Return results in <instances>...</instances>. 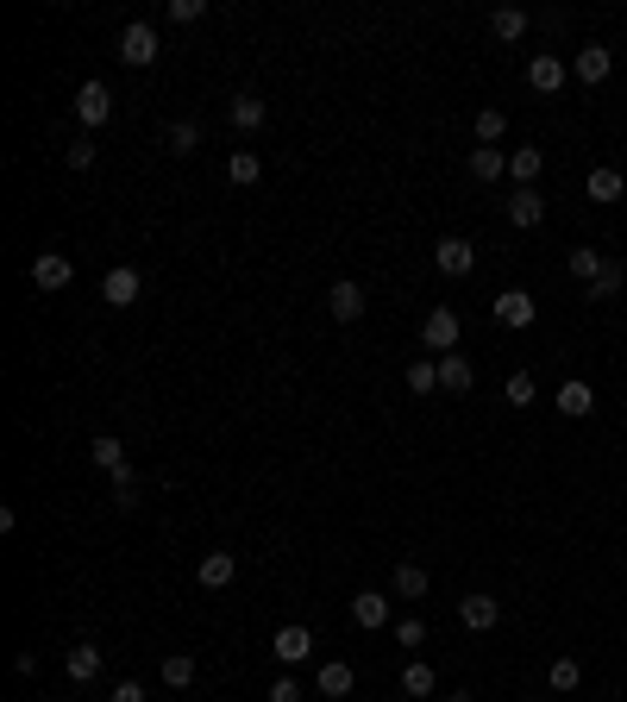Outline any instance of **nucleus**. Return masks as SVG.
Segmentation results:
<instances>
[{
	"instance_id": "f257e3e1",
	"label": "nucleus",
	"mask_w": 627,
	"mask_h": 702,
	"mask_svg": "<svg viewBox=\"0 0 627 702\" xmlns=\"http://www.w3.org/2000/svg\"><path fill=\"white\" fill-rule=\"evenodd\" d=\"M120 63L126 69H151L157 63V26L151 19H132V26L120 32Z\"/></svg>"
},
{
	"instance_id": "f03ea898",
	"label": "nucleus",
	"mask_w": 627,
	"mask_h": 702,
	"mask_svg": "<svg viewBox=\"0 0 627 702\" xmlns=\"http://www.w3.org/2000/svg\"><path fill=\"white\" fill-rule=\"evenodd\" d=\"M76 120H82L88 132L113 120V88H107V82H95V76H88V82L76 88Z\"/></svg>"
},
{
	"instance_id": "7ed1b4c3",
	"label": "nucleus",
	"mask_w": 627,
	"mask_h": 702,
	"mask_svg": "<svg viewBox=\"0 0 627 702\" xmlns=\"http://www.w3.org/2000/svg\"><path fill=\"white\" fill-rule=\"evenodd\" d=\"M571 76H577V82H584V88H596V82H609V76H615V51H609V44H584V51H577V57H571Z\"/></svg>"
},
{
	"instance_id": "20e7f679",
	"label": "nucleus",
	"mask_w": 627,
	"mask_h": 702,
	"mask_svg": "<svg viewBox=\"0 0 627 702\" xmlns=\"http://www.w3.org/2000/svg\"><path fill=\"white\" fill-rule=\"evenodd\" d=\"M458 333H464V326H458V314H452V308H433V314L421 320V345H427V351H439V358H446V351H458Z\"/></svg>"
},
{
	"instance_id": "39448f33",
	"label": "nucleus",
	"mask_w": 627,
	"mask_h": 702,
	"mask_svg": "<svg viewBox=\"0 0 627 702\" xmlns=\"http://www.w3.org/2000/svg\"><path fill=\"white\" fill-rule=\"evenodd\" d=\"M69 276H76V264H69L63 251H38L32 257V283L44 289V295H57V289H69Z\"/></svg>"
},
{
	"instance_id": "423d86ee",
	"label": "nucleus",
	"mask_w": 627,
	"mask_h": 702,
	"mask_svg": "<svg viewBox=\"0 0 627 702\" xmlns=\"http://www.w3.org/2000/svg\"><path fill=\"white\" fill-rule=\"evenodd\" d=\"M433 264H439V276H471L477 270V245L471 239H439V251H433Z\"/></svg>"
},
{
	"instance_id": "0eeeda50",
	"label": "nucleus",
	"mask_w": 627,
	"mask_h": 702,
	"mask_svg": "<svg viewBox=\"0 0 627 702\" xmlns=\"http://www.w3.org/2000/svg\"><path fill=\"white\" fill-rule=\"evenodd\" d=\"M496 320L521 333V326H533V320H540V301H533L527 289H502V295H496Z\"/></svg>"
},
{
	"instance_id": "6e6552de",
	"label": "nucleus",
	"mask_w": 627,
	"mask_h": 702,
	"mask_svg": "<svg viewBox=\"0 0 627 702\" xmlns=\"http://www.w3.org/2000/svg\"><path fill=\"white\" fill-rule=\"evenodd\" d=\"M270 652H276L283 665H301V659L314 652V634H308L301 621H283V627H276V640H270Z\"/></svg>"
},
{
	"instance_id": "1a4fd4ad",
	"label": "nucleus",
	"mask_w": 627,
	"mask_h": 702,
	"mask_svg": "<svg viewBox=\"0 0 627 702\" xmlns=\"http://www.w3.org/2000/svg\"><path fill=\"white\" fill-rule=\"evenodd\" d=\"M101 301H107V308H132V301H138V270L132 264H113L101 276Z\"/></svg>"
},
{
	"instance_id": "9d476101",
	"label": "nucleus",
	"mask_w": 627,
	"mask_h": 702,
	"mask_svg": "<svg viewBox=\"0 0 627 702\" xmlns=\"http://www.w3.org/2000/svg\"><path fill=\"white\" fill-rule=\"evenodd\" d=\"M458 621L471 627V634H490V627L502 621V602H490V596L477 590V596H464V602H458Z\"/></svg>"
},
{
	"instance_id": "9b49d317",
	"label": "nucleus",
	"mask_w": 627,
	"mask_h": 702,
	"mask_svg": "<svg viewBox=\"0 0 627 702\" xmlns=\"http://www.w3.org/2000/svg\"><path fill=\"white\" fill-rule=\"evenodd\" d=\"M471 383H477L471 358H464V351H446V358H439V389H446V395H471Z\"/></svg>"
},
{
	"instance_id": "f8f14e48",
	"label": "nucleus",
	"mask_w": 627,
	"mask_h": 702,
	"mask_svg": "<svg viewBox=\"0 0 627 702\" xmlns=\"http://www.w3.org/2000/svg\"><path fill=\"white\" fill-rule=\"evenodd\" d=\"M327 308H333V320H339V326H352V320L364 314V289L352 283V276H339L333 295H327Z\"/></svg>"
},
{
	"instance_id": "ddd939ff",
	"label": "nucleus",
	"mask_w": 627,
	"mask_h": 702,
	"mask_svg": "<svg viewBox=\"0 0 627 702\" xmlns=\"http://www.w3.org/2000/svg\"><path fill=\"white\" fill-rule=\"evenodd\" d=\"M565 76H571V69H565L559 57H552V51H540V57L527 63V82L540 88V95H559V88H565Z\"/></svg>"
},
{
	"instance_id": "4468645a",
	"label": "nucleus",
	"mask_w": 627,
	"mask_h": 702,
	"mask_svg": "<svg viewBox=\"0 0 627 702\" xmlns=\"http://www.w3.org/2000/svg\"><path fill=\"white\" fill-rule=\"evenodd\" d=\"M195 577H201V590H226V583L239 577V552H207Z\"/></svg>"
},
{
	"instance_id": "2eb2a0df",
	"label": "nucleus",
	"mask_w": 627,
	"mask_h": 702,
	"mask_svg": "<svg viewBox=\"0 0 627 702\" xmlns=\"http://www.w3.org/2000/svg\"><path fill=\"white\" fill-rule=\"evenodd\" d=\"M352 621L358 627H389V596L383 590H358L352 596Z\"/></svg>"
},
{
	"instance_id": "dca6fc26",
	"label": "nucleus",
	"mask_w": 627,
	"mask_h": 702,
	"mask_svg": "<svg viewBox=\"0 0 627 702\" xmlns=\"http://www.w3.org/2000/svg\"><path fill=\"white\" fill-rule=\"evenodd\" d=\"M508 220H515V226H540L546 220L540 189H515V195H508Z\"/></svg>"
},
{
	"instance_id": "f3484780",
	"label": "nucleus",
	"mask_w": 627,
	"mask_h": 702,
	"mask_svg": "<svg viewBox=\"0 0 627 702\" xmlns=\"http://www.w3.org/2000/svg\"><path fill=\"white\" fill-rule=\"evenodd\" d=\"M389 590H396L402 602H421V596H427V571L408 558V565H396V577H389Z\"/></svg>"
},
{
	"instance_id": "a211bd4d",
	"label": "nucleus",
	"mask_w": 627,
	"mask_h": 702,
	"mask_svg": "<svg viewBox=\"0 0 627 702\" xmlns=\"http://www.w3.org/2000/svg\"><path fill=\"white\" fill-rule=\"evenodd\" d=\"M226 176H232V189H251V182L264 176V157L258 151H232L226 157Z\"/></svg>"
},
{
	"instance_id": "6ab92c4d",
	"label": "nucleus",
	"mask_w": 627,
	"mask_h": 702,
	"mask_svg": "<svg viewBox=\"0 0 627 702\" xmlns=\"http://www.w3.org/2000/svg\"><path fill=\"white\" fill-rule=\"evenodd\" d=\"M471 176H477V182H502V176H508V157H502L496 145H477V151H471Z\"/></svg>"
},
{
	"instance_id": "aec40b11",
	"label": "nucleus",
	"mask_w": 627,
	"mask_h": 702,
	"mask_svg": "<svg viewBox=\"0 0 627 702\" xmlns=\"http://www.w3.org/2000/svg\"><path fill=\"white\" fill-rule=\"evenodd\" d=\"M63 671L76 677V684H88V677H101V646H88V640H82V646L63 659Z\"/></svg>"
},
{
	"instance_id": "412c9836",
	"label": "nucleus",
	"mask_w": 627,
	"mask_h": 702,
	"mask_svg": "<svg viewBox=\"0 0 627 702\" xmlns=\"http://www.w3.org/2000/svg\"><path fill=\"white\" fill-rule=\"evenodd\" d=\"M352 684H358V671L345 665V659H327V665H320V690H327V696H352Z\"/></svg>"
},
{
	"instance_id": "4be33fe9",
	"label": "nucleus",
	"mask_w": 627,
	"mask_h": 702,
	"mask_svg": "<svg viewBox=\"0 0 627 702\" xmlns=\"http://www.w3.org/2000/svg\"><path fill=\"white\" fill-rule=\"evenodd\" d=\"M402 383H408L414 395H433V389H439V358H414V364L402 370Z\"/></svg>"
},
{
	"instance_id": "5701e85b",
	"label": "nucleus",
	"mask_w": 627,
	"mask_h": 702,
	"mask_svg": "<svg viewBox=\"0 0 627 702\" xmlns=\"http://www.w3.org/2000/svg\"><path fill=\"white\" fill-rule=\"evenodd\" d=\"M590 408H596V395H590V383H577V377H571V383L559 389V414H571V420H584Z\"/></svg>"
},
{
	"instance_id": "b1692460",
	"label": "nucleus",
	"mask_w": 627,
	"mask_h": 702,
	"mask_svg": "<svg viewBox=\"0 0 627 702\" xmlns=\"http://www.w3.org/2000/svg\"><path fill=\"white\" fill-rule=\"evenodd\" d=\"M88 458H95L101 471H120V464H126V446H120L113 433H95V439H88Z\"/></svg>"
},
{
	"instance_id": "393cba45",
	"label": "nucleus",
	"mask_w": 627,
	"mask_h": 702,
	"mask_svg": "<svg viewBox=\"0 0 627 702\" xmlns=\"http://www.w3.org/2000/svg\"><path fill=\"white\" fill-rule=\"evenodd\" d=\"M270 120V107L258 101V95H239V101H232V126H239V132H258Z\"/></svg>"
},
{
	"instance_id": "a878e982",
	"label": "nucleus",
	"mask_w": 627,
	"mask_h": 702,
	"mask_svg": "<svg viewBox=\"0 0 627 702\" xmlns=\"http://www.w3.org/2000/svg\"><path fill=\"white\" fill-rule=\"evenodd\" d=\"M508 176H515L521 189H533V182H540V145H521L515 157H508Z\"/></svg>"
},
{
	"instance_id": "bb28decb",
	"label": "nucleus",
	"mask_w": 627,
	"mask_h": 702,
	"mask_svg": "<svg viewBox=\"0 0 627 702\" xmlns=\"http://www.w3.org/2000/svg\"><path fill=\"white\" fill-rule=\"evenodd\" d=\"M621 189H627L621 170H609V163H596V170H590V201H621Z\"/></svg>"
},
{
	"instance_id": "cd10ccee",
	"label": "nucleus",
	"mask_w": 627,
	"mask_h": 702,
	"mask_svg": "<svg viewBox=\"0 0 627 702\" xmlns=\"http://www.w3.org/2000/svg\"><path fill=\"white\" fill-rule=\"evenodd\" d=\"M490 32H496L502 44H515V38L527 32V13H521V7H496V13H490Z\"/></svg>"
},
{
	"instance_id": "c85d7f7f",
	"label": "nucleus",
	"mask_w": 627,
	"mask_h": 702,
	"mask_svg": "<svg viewBox=\"0 0 627 702\" xmlns=\"http://www.w3.org/2000/svg\"><path fill=\"white\" fill-rule=\"evenodd\" d=\"M565 264H571V276H577V283H596V276H602V264H609V257H602V251H590V245H577V251L565 257Z\"/></svg>"
},
{
	"instance_id": "c756f323",
	"label": "nucleus",
	"mask_w": 627,
	"mask_h": 702,
	"mask_svg": "<svg viewBox=\"0 0 627 702\" xmlns=\"http://www.w3.org/2000/svg\"><path fill=\"white\" fill-rule=\"evenodd\" d=\"M439 690V677H433V665H421V659H414L408 671H402V696H433Z\"/></svg>"
},
{
	"instance_id": "7c9ffc66",
	"label": "nucleus",
	"mask_w": 627,
	"mask_h": 702,
	"mask_svg": "<svg viewBox=\"0 0 627 702\" xmlns=\"http://www.w3.org/2000/svg\"><path fill=\"white\" fill-rule=\"evenodd\" d=\"M502 132H508V113L502 107H483L477 113V145H502Z\"/></svg>"
},
{
	"instance_id": "2f4dec72",
	"label": "nucleus",
	"mask_w": 627,
	"mask_h": 702,
	"mask_svg": "<svg viewBox=\"0 0 627 702\" xmlns=\"http://www.w3.org/2000/svg\"><path fill=\"white\" fill-rule=\"evenodd\" d=\"M164 684L170 690H189L195 684V659H189V652H170V659H164Z\"/></svg>"
},
{
	"instance_id": "473e14b6",
	"label": "nucleus",
	"mask_w": 627,
	"mask_h": 702,
	"mask_svg": "<svg viewBox=\"0 0 627 702\" xmlns=\"http://www.w3.org/2000/svg\"><path fill=\"white\" fill-rule=\"evenodd\" d=\"M502 395H508V408H533V395H540V383H533L527 370H515V377L502 383Z\"/></svg>"
},
{
	"instance_id": "72a5a7b5",
	"label": "nucleus",
	"mask_w": 627,
	"mask_h": 702,
	"mask_svg": "<svg viewBox=\"0 0 627 702\" xmlns=\"http://www.w3.org/2000/svg\"><path fill=\"white\" fill-rule=\"evenodd\" d=\"M621 283H627V270H621L615 257H609V264H602V276L590 283V301H609V295H621Z\"/></svg>"
},
{
	"instance_id": "f704fd0d",
	"label": "nucleus",
	"mask_w": 627,
	"mask_h": 702,
	"mask_svg": "<svg viewBox=\"0 0 627 702\" xmlns=\"http://www.w3.org/2000/svg\"><path fill=\"white\" fill-rule=\"evenodd\" d=\"M546 677H552V690L565 696V690H577V684H584V665H577V659H552V671H546Z\"/></svg>"
},
{
	"instance_id": "c9c22d12",
	"label": "nucleus",
	"mask_w": 627,
	"mask_h": 702,
	"mask_svg": "<svg viewBox=\"0 0 627 702\" xmlns=\"http://www.w3.org/2000/svg\"><path fill=\"white\" fill-rule=\"evenodd\" d=\"M113 502H120V508H138V471H132V464H120V471H113Z\"/></svg>"
},
{
	"instance_id": "e433bc0d",
	"label": "nucleus",
	"mask_w": 627,
	"mask_h": 702,
	"mask_svg": "<svg viewBox=\"0 0 627 702\" xmlns=\"http://www.w3.org/2000/svg\"><path fill=\"white\" fill-rule=\"evenodd\" d=\"M195 145H201V126H195V120H176V126H170V151H176V157H189Z\"/></svg>"
},
{
	"instance_id": "4c0bfd02",
	"label": "nucleus",
	"mask_w": 627,
	"mask_h": 702,
	"mask_svg": "<svg viewBox=\"0 0 627 702\" xmlns=\"http://www.w3.org/2000/svg\"><path fill=\"white\" fill-rule=\"evenodd\" d=\"M95 157H101V151H95V138H88V132H82L76 145L63 151V163H69V170H95Z\"/></svg>"
},
{
	"instance_id": "58836bf2",
	"label": "nucleus",
	"mask_w": 627,
	"mask_h": 702,
	"mask_svg": "<svg viewBox=\"0 0 627 702\" xmlns=\"http://www.w3.org/2000/svg\"><path fill=\"white\" fill-rule=\"evenodd\" d=\"M396 646H408V652H414V646H427V621H421V615L396 621Z\"/></svg>"
},
{
	"instance_id": "ea45409f",
	"label": "nucleus",
	"mask_w": 627,
	"mask_h": 702,
	"mask_svg": "<svg viewBox=\"0 0 627 702\" xmlns=\"http://www.w3.org/2000/svg\"><path fill=\"white\" fill-rule=\"evenodd\" d=\"M170 19H176V26H195V19L207 13V0H170V7H164Z\"/></svg>"
},
{
	"instance_id": "a19ab883",
	"label": "nucleus",
	"mask_w": 627,
	"mask_h": 702,
	"mask_svg": "<svg viewBox=\"0 0 627 702\" xmlns=\"http://www.w3.org/2000/svg\"><path fill=\"white\" fill-rule=\"evenodd\" d=\"M113 702H151V696H145V684H138V677H126V684H113Z\"/></svg>"
},
{
	"instance_id": "79ce46f5",
	"label": "nucleus",
	"mask_w": 627,
	"mask_h": 702,
	"mask_svg": "<svg viewBox=\"0 0 627 702\" xmlns=\"http://www.w3.org/2000/svg\"><path fill=\"white\" fill-rule=\"evenodd\" d=\"M270 702H301V684H295V677H276V684H270Z\"/></svg>"
},
{
	"instance_id": "37998d69",
	"label": "nucleus",
	"mask_w": 627,
	"mask_h": 702,
	"mask_svg": "<svg viewBox=\"0 0 627 702\" xmlns=\"http://www.w3.org/2000/svg\"><path fill=\"white\" fill-rule=\"evenodd\" d=\"M446 702H471V696H446Z\"/></svg>"
},
{
	"instance_id": "c03bdc74",
	"label": "nucleus",
	"mask_w": 627,
	"mask_h": 702,
	"mask_svg": "<svg viewBox=\"0 0 627 702\" xmlns=\"http://www.w3.org/2000/svg\"><path fill=\"white\" fill-rule=\"evenodd\" d=\"M527 702H540V696H527Z\"/></svg>"
}]
</instances>
